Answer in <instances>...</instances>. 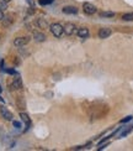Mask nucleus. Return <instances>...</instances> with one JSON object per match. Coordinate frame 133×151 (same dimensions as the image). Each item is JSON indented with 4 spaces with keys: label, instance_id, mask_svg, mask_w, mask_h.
<instances>
[{
    "label": "nucleus",
    "instance_id": "nucleus-1",
    "mask_svg": "<svg viewBox=\"0 0 133 151\" xmlns=\"http://www.w3.org/2000/svg\"><path fill=\"white\" fill-rule=\"evenodd\" d=\"M49 30H51V32L53 33V36L55 37H61L63 35V32H64V29H63V26L61 24H52L49 26Z\"/></svg>",
    "mask_w": 133,
    "mask_h": 151
},
{
    "label": "nucleus",
    "instance_id": "nucleus-2",
    "mask_svg": "<svg viewBox=\"0 0 133 151\" xmlns=\"http://www.w3.org/2000/svg\"><path fill=\"white\" fill-rule=\"evenodd\" d=\"M30 42V37L27 36H24V37H16V39L14 40V45L16 47H22V46H26Z\"/></svg>",
    "mask_w": 133,
    "mask_h": 151
},
{
    "label": "nucleus",
    "instance_id": "nucleus-3",
    "mask_svg": "<svg viewBox=\"0 0 133 151\" xmlns=\"http://www.w3.org/2000/svg\"><path fill=\"white\" fill-rule=\"evenodd\" d=\"M83 10H84V13L88 14V15H92V14L96 13V7L90 3H84L83 4Z\"/></svg>",
    "mask_w": 133,
    "mask_h": 151
},
{
    "label": "nucleus",
    "instance_id": "nucleus-4",
    "mask_svg": "<svg viewBox=\"0 0 133 151\" xmlns=\"http://www.w3.org/2000/svg\"><path fill=\"white\" fill-rule=\"evenodd\" d=\"M63 29H64V32H65V35H73L74 32H75V25L72 24V22H66L65 26H63Z\"/></svg>",
    "mask_w": 133,
    "mask_h": 151
},
{
    "label": "nucleus",
    "instance_id": "nucleus-5",
    "mask_svg": "<svg viewBox=\"0 0 133 151\" xmlns=\"http://www.w3.org/2000/svg\"><path fill=\"white\" fill-rule=\"evenodd\" d=\"M0 113H1L3 118L5 119V120H9V122H11V120H13V118H14L13 114H11V112L7 110L5 107H1V108H0Z\"/></svg>",
    "mask_w": 133,
    "mask_h": 151
},
{
    "label": "nucleus",
    "instance_id": "nucleus-6",
    "mask_svg": "<svg viewBox=\"0 0 133 151\" xmlns=\"http://www.w3.org/2000/svg\"><path fill=\"white\" fill-rule=\"evenodd\" d=\"M111 29L109 27H102V29H100L99 30V37L100 39H107L110 35H111Z\"/></svg>",
    "mask_w": 133,
    "mask_h": 151
},
{
    "label": "nucleus",
    "instance_id": "nucleus-7",
    "mask_svg": "<svg viewBox=\"0 0 133 151\" xmlns=\"http://www.w3.org/2000/svg\"><path fill=\"white\" fill-rule=\"evenodd\" d=\"M63 13L75 15V14H78V7H75V6H64L63 7Z\"/></svg>",
    "mask_w": 133,
    "mask_h": 151
},
{
    "label": "nucleus",
    "instance_id": "nucleus-8",
    "mask_svg": "<svg viewBox=\"0 0 133 151\" xmlns=\"http://www.w3.org/2000/svg\"><path fill=\"white\" fill-rule=\"evenodd\" d=\"M20 88H22V81H21V78L17 77L11 83V89H20Z\"/></svg>",
    "mask_w": 133,
    "mask_h": 151
},
{
    "label": "nucleus",
    "instance_id": "nucleus-9",
    "mask_svg": "<svg viewBox=\"0 0 133 151\" xmlns=\"http://www.w3.org/2000/svg\"><path fill=\"white\" fill-rule=\"evenodd\" d=\"M76 35L79 37H81V39H86V37L89 36V30L86 27H81L76 31Z\"/></svg>",
    "mask_w": 133,
    "mask_h": 151
},
{
    "label": "nucleus",
    "instance_id": "nucleus-10",
    "mask_svg": "<svg viewBox=\"0 0 133 151\" xmlns=\"http://www.w3.org/2000/svg\"><path fill=\"white\" fill-rule=\"evenodd\" d=\"M20 118L22 119V122H24L26 124V130L30 128V125H31V120H30L28 115L26 114V113H20Z\"/></svg>",
    "mask_w": 133,
    "mask_h": 151
},
{
    "label": "nucleus",
    "instance_id": "nucleus-11",
    "mask_svg": "<svg viewBox=\"0 0 133 151\" xmlns=\"http://www.w3.org/2000/svg\"><path fill=\"white\" fill-rule=\"evenodd\" d=\"M33 39H35L37 42H43L46 40V35L42 32H33Z\"/></svg>",
    "mask_w": 133,
    "mask_h": 151
},
{
    "label": "nucleus",
    "instance_id": "nucleus-12",
    "mask_svg": "<svg viewBox=\"0 0 133 151\" xmlns=\"http://www.w3.org/2000/svg\"><path fill=\"white\" fill-rule=\"evenodd\" d=\"M37 26H38L40 29H47L48 22L46 21V19H38V20H37Z\"/></svg>",
    "mask_w": 133,
    "mask_h": 151
},
{
    "label": "nucleus",
    "instance_id": "nucleus-13",
    "mask_svg": "<svg viewBox=\"0 0 133 151\" xmlns=\"http://www.w3.org/2000/svg\"><path fill=\"white\" fill-rule=\"evenodd\" d=\"M100 16L101 17H113L115 13H112V11H102V13H100Z\"/></svg>",
    "mask_w": 133,
    "mask_h": 151
},
{
    "label": "nucleus",
    "instance_id": "nucleus-14",
    "mask_svg": "<svg viewBox=\"0 0 133 151\" xmlns=\"http://www.w3.org/2000/svg\"><path fill=\"white\" fill-rule=\"evenodd\" d=\"M122 19L124 21H133V13H129V14H124L122 15Z\"/></svg>",
    "mask_w": 133,
    "mask_h": 151
},
{
    "label": "nucleus",
    "instance_id": "nucleus-15",
    "mask_svg": "<svg viewBox=\"0 0 133 151\" xmlns=\"http://www.w3.org/2000/svg\"><path fill=\"white\" fill-rule=\"evenodd\" d=\"M131 130H133V126H129L128 129L123 130V131H122V134H121V138H123V136H126V135H128L129 133H131Z\"/></svg>",
    "mask_w": 133,
    "mask_h": 151
},
{
    "label": "nucleus",
    "instance_id": "nucleus-16",
    "mask_svg": "<svg viewBox=\"0 0 133 151\" xmlns=\"http://www.w3.org/2000/svg\"><path fill=\"white\" fill-rule=\"evenodd\" d=\"M54 0H38V3L41 4V5H49V4H52Z\"/></svg>",
    "mask_w": 133,
    "mask_h": 151
},
{
    "label": "nucleus",
    "instance_id": "nucleus-17",
    "mask_svg": "<svg viewBox=\"0 0 133 151\" xmlns=\"http://www.w3.org/2000/svg\"><path fill=\"white\" fill-rule=\"evenodd\" d=\"M6 7H7L6 1H4V0H0V10H5Z\"/></svg>",
    "mask_w": 133,
    "mask_h": 151
},
{
    "label": "nucleus",
    "instance_id": "nucleus-18",
    "mask_svg": "<svg viewBox=\"0 0 133 151\" xmlns=\"http://www.w3.org/2000/svg\"><path fill=\"white\" fill-rule=\"evenodd\" d=\"M13 124H14V126L16 128V129H20V128H21V123H20V122H16V120H13Z\"/></svg>",
    "mask_w": 133,
    "mask_h": 151
},
{
    "label": "nucleus",
    "instance_id": "nucleus-19",
    "mask_svg": "<svg viewBox=\"0 0 133 151\" xmlns=\"http://www.w3.org/2000/svg\"><path fill=\"white\" fill-rule=\"evenodd\" d=\"M131 120H132V116L129 115V116H126L124 119H122V120H121V123H128V122H131Z\"/></svg>",
    "mask_w": 133,
    "mask_h": 151
},
{
    "label": "nucleus",
    "instance_id": "nucleus-20",
    "mask_svg": "<svg viewBox=\"0 0 133 151\" xmlns=\"http://www.w3.org/2000/svg\"><path fill=\"white\" fill-rule=\"evenodd\" d=\"M5 72L9 74H16V71L15 69H5Z\"/></svg>",
    "mask_w": 133,
    "mask_h": 151
},
{
    "label": "nucleus",
    "instance_id": "nucleus-21",
    "mask_svg": "<svg viewBox=\"0 0 133 151\" xmlns=\"http://www.w3.org/2000/svg\"><path fill=\"white\" fill-rule=\"evenodd\" d=\"M4 19V14H3V10H0V20Z\"/></svg>",
    "mask_w": 133,
    "mask_h": 151
},
{
    "label": "nucleus",
    "instance_id": "nucleus-22",
    "mask_svg": "<svg viewBox=\"0 0 133 151\" xmlns=\"http://www.w3.org/2000/svg\"><path fill=\"white\" fill-rule=\"evenodd\" d=\"M27 3H28L31 6H33V0H27Z\"/></svg>",
    "mask_w": 133,
    "mask_h": 151
},
{
    "label": "nucleus",
    "instance_id": "nucleus-23",
    "mask_svg": "<svg viewBox=\"0 0 133 151\" xmlns=\"http://www.w3.org/2000/svg\"><path fill=\"white\" fill-rule=\"evenodd\" d=\"M4 1H6V3H9V1H10V0H4Z\"/></svg>",
    "mask_w": 133,
    "mask_h": 151
},
{
    "label": "nucleus",
    "instance_id": "nucleus-24",
    "mask_svg": "<svg viewBox=\"0 0 133 151\" xmlns=\"http://www.w3.org/2000/svg\"><path fill=\"white\" fill-rule=\"evenodd\" d=\"M0 93H1V87H0Z\"/></svg>",
    "mask_w": 133,
    "mask_h": 151
}]
</instances>
